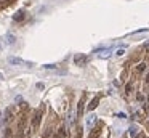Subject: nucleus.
<instances>
[{"label":"nucleus","instance_id":"f257e3e1","mask_svg":"<svg viewBox=\"0 0 149 138\" xmlns=\"http://www.w3.org/2000/svg\"><path fill=\"white\" fill-rule=\"evenodd\" d=\"M42 109H37L36 112H34V117H32V128L34 130H37L39 128V125H40V120H42Z\"/></svg>","mask_w":149,"mask_h":138},{"label":"nucleus","instance_id":"f03ea898","mask_svg":"<svg viewBox=\"0 0 149 138\" xmlns=\"http://www.w3.org/2000/svg\"><path fill=\"white\" fill-rule=\"evenodd\" d=\"M96 120H98V116H96V114H90V116L87 117L85 127H87V128H93V125L96 124Z\"/></svg>","mask_w":149,"mask_h":138},{"label":"nucleus","instance_id":"7ed1b4c3","mask_svg":"<svg viewBox=\"0 0 149 138\" xmlns=\"http://www.w3.org/2000/svg\"><path fill=\"white\" fill-rule=\"evenodd\" d=\"M74 63L77 64V66H84V64L87 63V56H85V55H82V53L75 55V56H74Z\"/></svg>","mask_w":149,"mask_h":138},{"label":"nucleus","instance_id":"20e7f679","mask_svg":"<svg viewBox=\"0 0 149 138\" xmlns=\"http://www.w3.org/2000/svg\"><path fill=\"white\" fill-rule=\"evenodd\" d=\"M8 63L13 64V66H23V64H27L24 60H21V58H16V56H10V58H8Z\"/></svg>","mask_w":149,"mask_h":138},{"label":"nucleus","instance_id":"39448f33","mask_svg":"<svg viewBox=\"0 0 149 138\" xmlns=\"http://www.w3.org/2000/svg\"><path fill=\"white\" fill-rule=\"evenodd\" d=\"M84 104H85V95L82 96L80 99H79V106H77V114H79V116L84 114Z\"/></svg>","mask_w":149,"mask_h":138},{"label":"nucleus","instance_id":"423d86ee","mask_svg":"<svg viewBox=\"0 0 149 138\" xmlns=\"http://www.w3.org/2000/svg\"><path fill=\"white\" fill-rule=\"evenodd\" d=\"M13 114H15V109L13 108H8L7 111H5V122H10L11 119H13Z\"/></svg>","mask_w":149,"mask_h":138},{"label":"nucleus","instance_id":"0eeeda50","mask_svg":"<svg viewBox=\"0 0 149 138\" xmlns=\"http://www.w3.org/2000/svg\"><path fill=\"white\" fill-rule=\"evenodd\" d=\"M98 103H100V98H98V96H95V98L90 101V104H88V109H90V111H93V109L98 106Z\"/></svg>","mask_w":149,"mask_h":138},{"label":"nucleus","instance_id":"6e6552de","mask_svg":"<svg viewBox=\"0 0 149 138\" xmlns=\"http://www.w3.org/2000/svg\"><path fill=\"white\" fill-rule=\"evenodd\" d=\"M68 122H69V125H72V124L75 122V112H74V111H71V112L68 114Z\"/></svg>","mask_w":149,"mask_h":138},{"label":"nucleus","instance_id":"1a4fd4ad","mask_svg":"<svg viewBox=\"0 0 149 138\" xmlns=\"http://www.w3.org/2000/svg\"><path fill=\"white\" fill-rule=\"evenodd\" d=\"M13 19H15V21H23V19H24V11H18V13H15Z\"/></svg>","mask_w":149,"mask_h":138},{"label":"nucleus","instance_id":"9d476101","mask_svg":"<svg viewBox=\"0 0 149 138\" xmlns=\"http://www.w3.org/2000/svg\"><path fill=\"white\" fill-rule=\"evenodd\" d=\"M98 56L103 58V60H106V58H109V56H111V50H103L100 55H98Z\"/></svg>","mask_w":149,"mask_h":138},{"label":"nucleus","instance_id":"9b49d317","mask_svg":"<svg viewBox=\"0 0 149 138\" xmlns=\"http://www.w3.org/2000/svg\"><path fill=\"white\" fill-rule=\"evenodd\" d=\"M59 135H61L63 138H68V132H66V127H61V128H59Z\"/></svg>","mask_w":149,"mask_h":138},{"label":"nucleus","instance_id":"f8f14e48","mask_svg":"<svg viewBox=\"0 0 149 138\" xmlns=\"http://www.w3.org/2000/svg\"><path fill=\"white\" fill-rule=\"evenodd\" d=\"M123 53H125V48H119V50L116 51V56H122Z\"/></svg>","mask_w":149,"mask_h":138},{"label":"nucleus","instance_id":"ddd939ff","mask_svg":"<svg viewBox=\"0 0 149 138\" xmlns=\"http://www.w3.org/2000/svg\"><path fill=\"white\" fill-rule=\"evenodd\" d=\"M144 69H146V64H144V63H139V64H138V71H139V72H143Z\"/></svg>","mask_w":149,"mask_h":138},{"label":"nucleus","instance_id":"4468645a","mask_svg":"<svg viewBox=\"0 0 149 138\" xmlns=\"http://www.w3.org/2000/svg\"><path fill=\"white\" fill-rule=\"evenodd\" d=\"M7 39H8V43H15V37L11 34H8L7 35Z\"/></svg>","mask_w":149,"mask_h":138},{"label":"nucleus","instance_id":"2eb2a0df","mask_svg":"<svg viewBox=\"0 0 149 138\" xmlns=\"http://www.w3.org/2000/svg\"><path fill=\"white\" fill-rule=\"evenodd\" d=\"M43 67H45V69H55V64H45V66H43Z\"/></svg>","mask_w":149,"mask_h":138},{"label":"nucleus","instance_id":"dca6fc26","mask_svg":"<svg viewBox=\"0 0 149 138\" xmlns=\"http://www.w3.org/2000/svg\"><path fill=\"white\" fill-rule=\"evenodd\" d=\"M132 137H133V138H144V137H143V135H138V133H133Z\"/></svg>","mask_w":149,"mask_h":138},{"label":"nucleus","instance_id":"f3484780","mask_svg":"<svg viewBox=\"0 0 149 138\" xmlns=\"http://www.w3.org/2000/svg\"><path fill=\"white\" fill-rule=\"evenodd\" d=\"M130 92H132V85L128 83V85H127V93H130Z\"/></svg>","mask_w":149,"mask_h":138},{"label":"nucleus","instance_id":"a211bd4d","mask_svg":"<svg viewBox=\"0 0 149 138\" xmlns=\"http://www.w3.org/2000/svg\"><path fill=\"white\" fill-rule=\"evenodd\" d=\"M146 82L149 83V74H148V76H146Z\"/></svg>","mask_w":149,"mask_h":138},{"label":"nucleus","instance_id":"6ab92c4d","mask_svg":"<svg viewBox=\"0 0 149 138\" xmlns=\"http://www.w3.org/2000/svg\"><path fill=\"white\" fill-rule=\"evenodd\" d=\"M2 79H3V74H2V72H0V80H2Z\"/></svg>","mask_w":149,"mask_h":138},{"label":"nucleus","instance_id":"aec40b11","mask_svg":"<svg viewBox=\"0 0 149 138\" xmlns=\"http://www.w3.org/2000/svg\"><path fill=\"white\" fill-rule=\"evenodd\" d=\"M148 104H149V95H148Z\"/></svg>","mask_w":149,"mask_h":138},{"label":"nucleus","instance_id":"412c9836","mask_svg":"<svg viewBox=\"0 0 149 138\" xmlns=\"http://www.w3.org/2000/svg\"><path fill=\"white\" fill-rule=\"evenodd\" d=\"M55 138H59V135H58V137H55Z\"/></svg>","mask_w":149,"mask_h":138}]
</instances>
